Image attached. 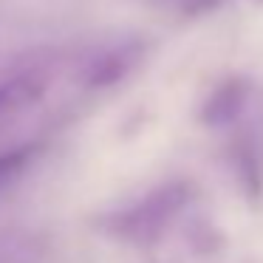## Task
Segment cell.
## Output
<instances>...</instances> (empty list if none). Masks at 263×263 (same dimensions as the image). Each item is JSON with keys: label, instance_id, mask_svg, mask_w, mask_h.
I'll return each mask as SVG.
<instances>
[{"label": "cell", "instance_id": "obj_7", "mask_svg": "<svg viewBox=\"0 0 263 263\" xmlns=\"http://www.w3.org/2000/svg\"><path fill=\"white\" fill-rule=\"evenodd\" d=\"M31 249L20 240H0V263H31Z\"/></svg>", "mask_w": 263, "mask_h": 263}, {"label": "cell", "instance_id": "obj_3", "mask_svg": "<svg viewBox=\"0 0 263 263\" xmlns=\"http://www.w3.org/2000/svg\"><path fill=\"white\" fill-rule=\"evenodd\" d=\"M144 57V46L139 40H122L110 48H102L97 57L88 63L85 68V85L91 91H102V88H114L116 82H122L130 71H136V65Z\"/></svg>", "mask_w": 263, "mask_h": 263}, {"label": "cell", "instance_id": "obj_1", "mask_svg": "<svg viewBox=\"0 0 263 263\" xmlns=\"http://www.w3.org/2000/svg\"><path fill=\"white\" fill-rule=\"evenodd\" d=\"M195 187L190 181H167L150 190L136 204L116 210L99 221L105 235L130 246H153L170 232L181 212L193 204Z\"/></svg>", "mask_w": 263, "mask_h": 263}, {"label": "cell", "instance_id": "obj_5", "mask_svg": "<svg viewBox=\"0 0 263 263\" xmlns=\"http://www.w3.org/2000/svg\"><path fill=\"white\" fill-rule=\"evenodd\" d=\"M252 93H255V85L246 77H229V80H223L206 97L204 108H201V122L206 127H215V130H223V127L235 125V119L249 105Z\"/></svg>", "mask_w": 263, "mask_h": 263}, {"label": "cell", "instance_id": "obj_4", "mask_svg": "<svg viewBox=\"0 0 263 263\" xmlns=\"http://www.w3.org/2000/svg\"><path fill=\"white\" fill-rule=\"evenodd\" d=\"M46 97V77L40 71H20L0 82V133H6Z\"/></svg>", "mask_w": 263, "mask_h": 263}, {"label": "cell", "instance_id": "obj_8", "mask_svg": "<svg viewBox=\"0 0 263 263\" xmlns=\"http://www.w3.org/2000/svg\"><path fill=\"white\" fill-rule=\"evenodd\" d=\"M223 3H229V0H184V9L190 14H204V12H212V9L223 6Z\"/></svg>", "mask_w": 263, "mask_h": 263}, {"label": "cell", "instance_id": "obj_9", "mask_svg": "<svg viewBox=\"0 0 263 263\" xmlns=\"http://www.w3.org/2000/svg\"><path fill=\"white\" fill-rule=\"evenodd\" d=\"M260 3H263V0H260Z\"/></svg>", "mask_w": 263, "mask_h": 263}, {"label": "cell", "instance_id": "obj_2", "mask_svg": "<svg viewBox=\"0 0 263 263\" xmlns=\"http://www.w3.org/2000/svg\"><path fill=\"white\" fill-rule=\"evenodd\" d=\"M229 161L246 198H263V93L255 88L246 110L229 125Z\"/></svg>", "mask_w": 263, "mask_h": 263}, {"label": "cell", "instance_id": "obj_6", "mask_svg": "<svg viewBox=\"0 0 263 263\" xmlns=\"http://www.w3.org/2000/svg\"><path fill=\"white\" fill-rule=\"evenodd\" d=\"M43 144L40 142H29V144H17V147L0 150V195L6 193L12 184H17L23 178V173L40 159Z\"/></svg>", "mask_w": 263, "mask_h": 263}]
</instances>
